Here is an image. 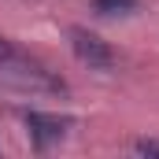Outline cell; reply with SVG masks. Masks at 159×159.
<instances>
[{"label": "cell", "instance_id": "obj_5", "mask_svg": "<svg viewBox=\"0 0 159 159\" xmlns=\"http://www.w3.org/2000/svg\"><path fill=\"white\" fill-rule=\"evenodd\" d=\"M133 152H137V156H152V159H159V141L141 137V141H133Z\"/></svg>", "mask_w": 159, "mask_h": 159}, {"label": "cell", "instance_id": "obj_3", "mask_svg": "<svg viewBox=\"0 0 159 159\" xmlns=\"http://www.w3.org/2000/svg\"><path fill=\"white\" fill-rule=\"evenodd\" d=\"M26 129H30V141H34V148H37V152H44L52 141H59V137L70 129V119H67V115L26 111Z\"/></svg>", "mask_w": 159, "mask_h": 159}, {"label": "cell", "instance_id": "obj_4", "mask_svg": "<svg viewBox=\"0 0 159 159\" xmlns=\"http://www.w3.org/2000/svg\"><path fill=\"white\" fill-rule=\"evenodd\" d=\"M96 15H129L137 11V0H93Z\"/></svg>", "mask_w": 159, "mask_h": 159}, {"label": "cell", "instance_id": "obj_1", "mask_svg": "<svg viewBox=\"0 0 159 159\" xmlns=\"http://www.w3.org/2000/svg\"><path fill=\"white\" fill-rule=\"evenodd\" d=\"M70 48H74V56H78L85 67H93V70H111L115 63H119V56H115V48L107 44V41L100 37V34H93V30H85V26H70Z\"/></svg>", "mask_w": 159, "mask_h": 159}, {"label": "cell", "instance_id": "obj_2", "mask_svg": "<svg viewBox=\"0 0 159 159\" xmlns=\"http://www.w3.org/2000/svg\"><path fill=\"white\" fill-rule=\"evenodd\" d=\"M0 70H11V74H19V78H34V81L52 85V89H63V81L48 78V70H44L41 63H34L30 56H22L7 37H0Z\"/></svg>", "mask_w": 159, "mask_h": 159}]
</instances>
